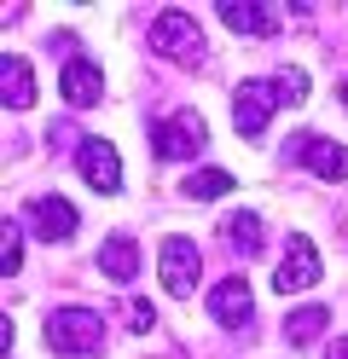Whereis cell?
Here are the masks:
<instances>
[{"label": "cell", "mask_w": 348, "mask_h": 359, "mask_svg": "<svg viewBox=\"0 0 348 359\" xmlns=\"http://www.w3.org/2000/svg\"><path fill=\"white\" fill-rule=\"evenodd\" d=\"M325 325H331V313H325V307H296L290 319H285V342H290V348H308Z\"/></svg>", "instance_id": "16"}, {"label": "cell", "mask_w": 348, "mask_h": 359, "mask_svg": "<svg viewBox=\"0 0 348 359\" xmlns=\"http://www.w3.org/2000/svg\"><path fill=\"white\" fill-rule=\"evenodd\" d=\"M342 104H348V81H342Z\"/></svg>", "instance_id": "22"}, {"label": "cell", "mask_w": 348, "mask_h": 359, "mask_svg": "<svg viewBox=\"0 0 348 359\" xmlns=\"http://www.w3.org/2000/svg\"><path fill=\"white\" fill-rule=\"evenodd\" d=\"M290 156L296 163H308L319 180H348V145H337V140H325V133H296V145H290Z\"/></svg>", "instance_id": "6"}, {"label": "cell", "mask_w": 348, "mask_h": 359, "mask_svg": "<svg viewBox=\"0 0 348 359\" xmlns=\"http://www.w3.org/2000/svg\"><path fill=\"white\" fill-rule=\"evenodd\" d=\"M273 81H278V99H285V104H302V99H308V76H302V70H278Z\"/></svg>", "instance_id": "18"}, {"label": "cell", "mask_w": 348, "mask_h": 359, "mask_svg": "<svg viewBox=\"0 0 348 359\" xmlns=\"http://www.w3.org/2000/svg\"><path fill=\"white\" fill-rule=\"evenodd\" d=\"M18 266H23V232H18V226H6V278L18 273Z\"/></svg>", "instance_id": "19"}, {"label": "cell", "mask_w": 348, "mask_h": 359, "mask_svg": "<svg viewBox=\"0 0 348 359\" xmlns=\"http://www.w3.org/2000/svg\"><path fill=\"white\" fill-rule=\"evenodd\" d=\"M105 342V319H99V307H58L53 319H46V348L53 353H99Z\"/></svg>", "instance_id": "1"}, {"label": "cell", "mask_w": 348, "mask_h": 359, "mask_svg": "<svg viewBox=\"0 0 348 359\" xmlns=\"http://www.w3.org/2000/svg\"><path fill=\"white\" fill-rule=\"evenodd\" d=\"M157 278L162 290L180 302V296H192L198 290V243L192 238H162V250H157Z\"/></svg>", "instance_id": "5"}, {"label": "cell", "mask_w": 348, "mask_h": 359, "mask_svg": "<svg viewBox=\"0 0 348 359\" xmlns=\"http://www.w3.org/2000/svg\"><path fill=\"white\" fill-rule=\"evenodd\" d=\"M278 104H285L278 99V81H244L238 93H232V128H238L244 140H262Z\"/></svg>", "instance_id": "4"}, {"label": "cell", "mask_w": 348, "mask_h": 359, "mask_svg": "<svg viewBox=\"0 0 348 359\" xmlns=\"http://www.w3.org/2000/svg\"><path fill=\"white\" fill-rule=\"evenodd\" d=\"M76 226H82L76 203H64V197H41V203H35V232H41L46 243H64Z\"/></svg>", "instance_id": "13"}, {"label": "cell", "mask_w": 348, "mask_h": 359, "mask_svg": "<svg viewBox=\"0 0 348 359\" xmlns=\"http://www.w3.org/2000/svg\"><path fill=\"white\" fill-rule=\"evenodd\" d=\"M151 53L186 64V70H198L203 64V29L192 24V12H157L151 18Z\"/></svg>", "instance_id": "2"}, {"label": "cell", "mask_w": 348, "mask_h": 359, "mask_svg": "<svg viewBox=\"0 0 348 359\" xmlns=\"http://www.w3.org/2000/svg\"><path fill=\"white\" fill-rule=\"evenodd\" d=\"M314 278H319V250L296 232V238L285 243V261H278V273H273V290H278V296H296V290H308Z\"/></svg>", "instance_id": "7"}, {"label": "cell", "mask_w": 348, "mask_h": 359, "mask_svg": "<svg viewBox=\"0 0 348 359\" xmlns=\"http://www.w3.org/2000/svg\"><path fill=\"white\" fill-rule=\"evenodd\" d=\"M0 99H6V110L35 104V64H30V58L0 53Z\"/></svg>", "instance_id": "11"}, {"label": "cell", "mask_w": 348, "mask_h": 359, "mask_svg": "<svg viewBox=\"0 0 348 359\" xmlns=\"http://www.w3.org/2000/svg\"><path fill=\"white\" fill-rule=\"evenodd\" d=\"M325 359H348V336H342V342H331V353H325Z\"/></svg>", "instance_id": "21"}, {"label": "cell", "mask_w": 348, "mask_h": 359, "mask_svg": "<svg viewBox=\"0 0 348 359\" xmlns=\"http://www.w3.org/2000/svg\"><path fill=\"white\" fill-rule=\"evenodd\" d=\"M151 325H157L151 302H128V330H151Z\"/></svg>", "instance_id": "20"}, {"label": "cell", "mask_w": 348, "mask_h": 359, "mask_svg": "<svg viewBox=\"0 0 348 359\" xmlns=\"http://www.w3.org/2000/svg\"><path fill=\"white\" fill-rule=\"evenodd\" d=\"M221 24L238 29V35H273L278 29V12L262 6V0H221Z\"/></svg>", "instance_id": "12"}, {"label": "cell", "mask_w": 348, "mask_h": 359, "mask_svg": "<svg viewBox=\"0 0 348 359\" xmlns=\"http://www.w3.org/2000/svg\"><path fill=\"white\" fill-rule=\"evenodd\" d=\"M76 168H82L87 186H93V191H105V197L122 186V156H116V145H110V140H82Z\"/></svg>", "instance_id": "9"}, {"label": "cell", "mask_w": 348, "mask_h": 359, "mask_svg": "<svg viewBox=\"0 0 348 359\" xmlns=\"http://www.w3.org/2000/svg\"><path fill=\"white\" fill-rule=\"evenodd\" d=\"M226 243L238 255H262V243H267V232H262V215H250V209H238L226 220Z\"/></svg>", "instance_id": "15"}, {"label": "cell", "mask_w": 348, "mask_h": 359, "mask_svg": "<svg viewBox=\"0 0 348 359\" xmlns=\"http://www.w3.org/2000/svg\"><path fill=\"white\" fill-rule=\"evenodd\" d=\"M209 319L226 325V330H250V319H255L250 284H244V278H221L215 290H209Z\"/></svg>", "instance_id": "8"}, {"label": "cell", "mask_w": 348, "mask_h": 359, "mask_svg": "<svg viewBox=\"0 0 348 359\" xmlns=\"http://www.w3.org/2000/svg\"><path fill=\"white\" fill-rule=\"evenodd\" d=\"M232 186H238V180H232L226 168H198V174H192V180H186V186H180V191H186V197H192V203H209V197H226Z\"/></svg>", "instance_id": "17"}, {"label": "cell", "mask_w": 348, "mask_h": 359, "mask_svg": "<svg viewBox=\"0 0 348 359\" xmlns=\"http://www.w3.org/2000/svg\"><path fill=\"white\" fill-rule=\"evenodd\" d=\"M99 273L116 278V284H134V273H139V243H134L128 232L105 238V250H99Z\"/></svg>", "instance_id": "14"}, {"label": "cell", "mask_w": 348, "mask_h": 359, "mask_svg": "<svg viewBox=\"0 0 348 359\" xmlns=\"http://www.w3.org/2000/svg\"><path fill=\"white\" fill-rule=\"evenodd\" d=\"M203 145H209V122L198 116V110H174V116L151 122V151L162 156V163H192Z\"/></svg>", "instance_id": "3"}, {"label": "cell", "mask_w": 348, "mask_h": 359, "mask_svg": "<svg viewBox=\"0 0 348 359\" xmlns=\"http://www.w3.org/2000/svg\"><path fill=\"white\" fill-rule=\"evenodd\" d=\"M64 99L76 104V110H93L105 99V76H99V64L93 58H64Z\"/></svg>", "instance_id": "10"}]
</instances>
